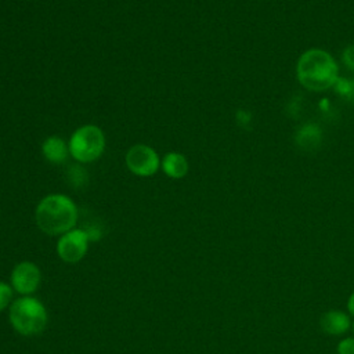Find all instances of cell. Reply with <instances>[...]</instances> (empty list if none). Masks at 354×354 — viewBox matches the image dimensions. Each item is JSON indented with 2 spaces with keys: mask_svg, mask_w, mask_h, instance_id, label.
<instances>
[{
  "mask_svg": "<svg viewBox=\"0 0 354 354\" xmlns=\"http://www.w3.org/2000/svg\"><path fill=\"white\" fill-rule=\"evenodd\" d=\"M296 73L300 84L311 91L328 90L339 79L336 61L321 48H311L303 53L297 61Z\"/></svg>",
  "mask_w": 354,
  "mask_h": 354,
  "instance_id": "6da1fadb",
  "label": "cell"
},
{
  "mask_svg": "<svg viewBox=\"0 0 354 354\" xmlns=\"http://www.w3.org/2000/svg\"><path fill=\"white\" fill-rule=\"evenodd\" d=\"M35 220L43 232L48 235H62L76 225L77 207L66 195H47L36 206Z\"/></svg>",
  "mask_w": 354,
  "mask_h": 354,
  "instance_id": "7a4b0ae2",
  "label": "cell"
},
{
  "mask_svg": "<svg viewBox=\"0 0 354 354\" xmlns=\"http://www.w3.org/2000/svg\"><path fill=\"white\" fill-rule=\"evenodd\" d=\"M10 322L12 328L24 336H35L47 326V311L35 297L24 296L10 306Z\"/></svg>",
  "mask_w": 354,
  "mask_h": 354,
  "instance_id": "3957f363",
  "label": "cell"
},
{
  "mask_svg": "<svg viewBox=\"0 0 354 354\" xmlns=\"http://www.w3.org/2000/svg\"><path fill=\"white\" fill-rule=\"evenodd\" d=\"M68 147L73 159L82 163H90L102 155L105 136L98 126L84 124L73 131Z\"/></svg>",
  "mask_w": 354,
  "mask_h": 354,
  "instance_id": "277c9868",
  "label": "cell"
},
{
  "mask_svg": "<svg viewBox=\"0 0 354 354\" xmlns=\"http://www.w3.org/2000/svg\"><path fill=\"white\" fill-rule=\"evenodd\" d=\"M126 166L136 176L149 177L158 171L160 159L153 148L144 144H137L127 151Z\"/></svg>",
  "mask_w": 354,
  "mask_h": 354,
  "instance_id": "5b68a950",
  "label": "cell"
},
{
  "mask_svg": "<svg viewBox=\"0 0 354 354\" xmlns=\"http://www.w3.org/2000/svg\"><path fill=\"white\" fill-rule=\"evenodd\" d=\"M88 234L86 230L73 228L61 235L57 242V253L66 263H77L82 260L88 248Z\"/></svg>",
  "mask_w": 354,
  "mask_h": 354,
  "instance_id": "8992f818",
  "label": "cell"
},
{
  "mask_svg": "<svg viewBox=\"0 0 354 354\" xmlns=\"http://www.w3.org/2000/svg\"><path fill=\"white\" fill-rule=\"evenodd\" d=\"M41 279V272L39 267L32 261H22L17 264L11 272V285L19 295L33 293Z\"/></svg>",
  "mask_w": 354,
  "mask_h": 354,
  "instance_id": "52a82bcc",
  "label": "cell"
},
{
  "mask_svg": "<svg viewBox=\"0 0 354 354\" xmlns=\"http://www.w3.org/2000/svg\"><path fill=\"white\" fill-rule=\"evenodd\" d=\"M322 141V130L315 123L303 124L295 136V142L303 151H315Z\"/></svg>",
  "mask_w": 354,
  "mask_h": 354,
  "instance_id": "ba28073f",
  "label": "cell"
},
{
  "mask_svg": "<svg viewBox=\"0 0 354 354\" xmlns=\"http://www.w3.org/2000/svg\"><path fill=\"white\" fill-rule=\"evenodd\" d=\"M319 324L324 332L328 335H342L350 328L348 317L339 310H330L325 313L321 317Z\"/></svg>",
  "mask_w": 354,
  "mask_h": 354,
  "instance_id": "9c48e42d",
  "label": "cell"
},
{
  "mask_svg": "<svg viewBox=\"0 0 354 354\" xmlns=\"http://www.w3.org/2000/svg\"><path fill=\"white\" fill-rule=\"evenodd\" d=\"M41 152L48 162L58 165L66 160L69 153V147L65 144L62 138L57 136H51L44 140L41 145Z\"/></svg>",
  "mask_w": 354,
  "mask_h": 354,
  "instance_id": "30bf717a",
  "label": "cell"
},
{
  "mask_svg": "<svg viewBox=\"0 0 354 354\" xmlns=\"http://www.w3.org/2000/svg\"><path fill=\"white\" fill-rule=\"evenodd\" d=\"M162 169L170 178H183L188 173V162L178 152H169L162 159Z\"/></svg>",
  "mask_w": 354,
  "mask_h": 354,
  "instance_id": "8fae6325",
  "label": "cell"
},
{
  "mask_svg": "<svg viewBox=\"0 0 354 354\" xmlns=\"http://www.w3.org/2000/svg\"><path fill=\"white\" fill-rule=\"evenodd\" d=\"M333 87L339 94H342L350 100H354V80L339 77Z\"/></svg>",
  "mask_w": 354,
  "mask_h": 354,
  "instance_id": "7c38bea8",
  "label": "cell"
},
{
  "mask_svg": "<svg viewBox=\"0 0 354 354\" xmlns=\"http://www.w3.org/2000/svg\"><path fill=\"white\" fill-rule=\"evenodd\" d=\"M12 299V286L0 281V311H3Z\"/></svg>",
  "mask_w": 354,
  "mask_h": 354,
  "instance_id": "4fadbf2b",
  "label": "cell"
},
{
  "mask_svg": "<svg viewBox=\"0 0 354 354\" xmlns=\"http://www.w3.org/2000/svg\"><path fill=\"white\" fill-rule=\"evenodd\" d=\"M342 59H343V64H344L350 71H354V44H350V46H347V47L343 50Z\"/></svg>",
  "mask_w": 354,
  "mask_h": 354,
  "instance_id": "5bb4252c",
  "label": "cell"
},
{
  "mask_svg": "<svg viewBox=\"0 0 354 354\" xmlns=\"http://www.w3.org/2000/svg\"><path fill=\"white\" fill-rule=\"evenodd\" d=\"M339 354H354V337L343 339L337 346Z\"/></svg>",
  "mask_w": 354,
  "mask_h": 354,
  "instance_id": "9a60e30c",
  "label": "cell"
},
{
  "mask_svg": "<svg viewBox=\"0 0 354 354\" xmlns=\"http://www.w3.org/2000/svg\"><path fill=\"white\" fill-rule=\"evenodd\" d=\"M236 122H238L239 126L248 127L250 124V122H252V115L249 112L241 109V111L236 112Z\"/></svg>",
  "mask_w": 354,
  "mask_h": 354,
  "instance_id": "2e32d148",
  "label": "cell"
},
{
  "mask_svg": "<svg viewBox=\"0 0 354 354\" xmlns=\"http://www.w3.org/2000/svg\"><path fill=\"white\" fill-rule=\"evenodd\" d=\"M347 308H348V311H350V314H353L354 315V292L350 295V297H348V301H347Z\"/></svg>",
  "mask_w": 354,
  "mask_h": 354,
  "instance_id": "e0dca14e",
  "label": "cell"
}]
</instances>
